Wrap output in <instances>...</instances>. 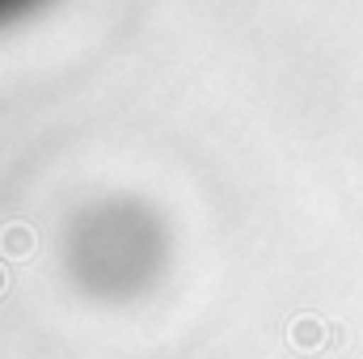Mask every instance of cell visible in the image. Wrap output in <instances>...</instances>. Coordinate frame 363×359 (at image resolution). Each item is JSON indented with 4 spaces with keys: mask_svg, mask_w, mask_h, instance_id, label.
I'll use <instances>...</instances> for the list:
<instances>
[{
    "mask_svg": "<svg viewBox=\"0 0 363 359\" xmlns=\"http://www.w3.org/2000/svg\"><path fill=\"white\" fill-rule=\"evenodd\" d=\"M287 343H291L296 351L313 355V351L330 347V321H321V317H296L291 330H287Z\"/></svg>",
    "mask_w": 363,
    "mask_h": 359,
    "instance_id": "6da1fadb",
    "label": "cell"
},
{
    "mask_svg": "<svg viewBox=\"0 0 363 359\" xmlns=\"http://www.w3.org/2000/svg\"><path fill=\"white\" fill-rule=\"evenodd\" d=\"M0 250L17 263V258H30V250H34V233L26 228V224H9L4 233H0Z\"/></svg>",
    "mask_w": 363,
    "mask_h": 359,
    "instance_id": "7a4b0ae2",
    "label": "cell"
},
{
    "mask_svg": "<svg viewBox=\"0 0 363 359\" xmlns=\"http://www.w3.org/2000/svg\"><path fill=\"white\" fill-rule=\"evenodd\" d=\"M0 292H4V267H0Z\"/></svg>",
    "mask_w": 363,
    "mask_h": 359,
    "instance_id": "3957f363",
    "label": "cell"
}]
</instances>
